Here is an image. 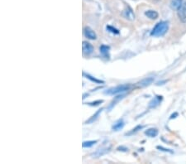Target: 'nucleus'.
<instances>
[{"label": "nucleus", "instance_id": "6e6552de", "mask_svg": "<svg viewBox=\"0 0 186 164\" xmlns=\"http://www.w3.org/2000/svg\"><path fill=\"white\" fill-rule=\"evenodd\" d=\"M154 80H155V78L152 77V76H151V77H146L143 79V80H142L138 83V86L140 87L148 86H150L151 84H152L153 82H154Z\"/></svg>", "mask_w": 186, "mask_h": 164}, {"label": "nucleus", "instance_id": "1a4fd4ad", "mask_svg": "<svg viewBox=\"0 0 186 164\" xmlns=\"http://www.w3.org/2000/svg\"><path fill=\"white\" fill-rule=\"evenodd\" d=\"M124 125H125V123H124V121L122 120H118L113 125V127H112V129L113 130V131H119V130L122 129H123V127H124Z\"/></svg>", "mask_w": 186, "mask_h": 164}, {"label": "nucleus", "instance_id": "f03ea898", "mask_svg": "<svg viewBox=\"0 0 186 164\" xmlns=\"http://www.w3.org/2000/svg\"><path fill=\"white\" fill-rule=\"evenodd\" d=\"M130 89H131L130 85H120V86H118L113 87V88L109 89L108 90L105 91V94L109 95H117V94H121L122 92H125L127 90H129Z\"/></svg>", "mask_w": 186, "mask_h": 164}, {"label": "nucleus", "instance_id": "6ab92c4d", "mask_svg": "<svg viewBox=\"0 0 186 164\" xmlns=\"http://www.w3.org/2000/svg\"><path fill=\"white\" fill-rule=\"evenodd\" d=\"M107 30L111 32L113 34H118L119 33V31L118 29H116V28H114V27H113L111 26H107Z\"/></svg>", "mask_w": 186, "mask_h": 164}, {"label": "nucleus", "instance_id": "0eeeda50", "mask_svg": "<svg viewBox=\"0 0 186 164\" xmlns=\"http://www.w3.org/2000/svg\"><path fill=\"white\" fill-rule=\"evenodd\" d=\"M161 100H162V96H156L154 99H152L148 107L150 109H154V108H156L159 104H161Z\"/></svg>", "mask_w": 186, "mask_h": 164}, {"label": "nucleus", "instance_id": "9d476101", "mask_svg": "<svg viewBox=\"0 0 186 164\" xmlns=\"http://www.w3.org/2000/svg\"><path fill=\"white\" fill-rule=\"evenodd\" d=\"M145 134H146L147 137H150V138H155V137H156V136L158 135V129H154V128L148 129L145 131Z\"/></svg>", "mask_w": 186, "mask_h": 164}, {"label": "nucleus", "instance_id": "39448f33", "mask_svg": "<svg viewBox=\"0 0 186 164\" xmlns=\"http://www.w3.org/2000/svg\"><path fill=\"white\" fill-rule=\"evenodd\" d=\"M85 36L90 40H95L97 38V34L95 32L89 27H86L85 28Z\"/></svg>", "mask_w": 186, "mask_h": 164}, {"label": "nucleus", "instance_id": "ddd939ff", "mask_svg": "<svg viewBox=\"0 0 186 164\" xmlns=\"http://www.w3.org/2000/svg\"><path fill=\"white\" fill-rule=\"evenodd\" d=\"M109 46H105V45H103L100 46L99 50H100V53L102 55L106 57V58H109Z\"/></svg>", "mask_w": 186, "mask_h": 164}, {"label": "nucleus", "instance_id": "5701e85b", "mask_svg": "<svg viewBox=\"0 0 186 164\" xmlns=\"http://www.w3.org/2000/svg\"><path fill=\"white\" fill-rule=\"evenodd\" d=\"M176 116H178V114L177 113H175L174 114H172L171 116H170V120H172V119H175V118H176Z\"/></svg>", "mask_w": 186, "mask_h": 164}, {"label": "nucleus", "instance_id": "4be33fe9", "mask_svg": "<svg viewBox=\"0 0 186 164\" xmlns=\"http://www.w3.org/2000/svg\"><path fill=\"white\" fill-rule=\"evenodd\" d=\"M118 149V150L122 149L121 151H124V152H127V151H128V148H127V147H119Z\"/></svg>", "mask_w": 186, "mask_h": 164}, {"label": "nucleus", "instance_id": "dca6fc26", "mask_svg": "<svg viewBox=\"0 0 186 164\" xmlns=\"http://www.w3.org/2000/svg\"><path fill=\"white\" fill-rule=\"evenodd\" d=\"M97 142H98L97 140H95V141H85L82 143V146H83V147H91L95 143H97Z\"/></svg>", "mask_w": 186, "mask_h": 164}, {"label": "nucleus", "instance_id": "2eb2a0df", "mask_svg": "<svg viewBox=\"0 0 186 164\" xmlns=\"http://www.w3.org/2000/svg\"><path fill=\"white\" fill-rule=\"evenodd\" d=\"M102 110H103L102 109H101V110H98L97 112L95 113V114H93V116H92V117H91V118H90V119L89 120H87L86 122H85V123H93V121L96 120H97V118L99 117V114L102 112Z\"/></svg>", "mask_w": 186, "mask_h": 164}, {"label": "nucleus", "instance_id": "4468645a", "mask_svg": "<svg viewBox=\"0 0 186 164\" xmlns=\"http://www.w3.org/2000/svg\"><path fill=\"white\" fill-rule=\"evenodd\" d=\"M109 152V148L108 147H104V148H100V149H98L95 153H93V156H96V157H100V156L103 155Z\"/></svg>", "mask_w": 186, "mask_h": 164}, {"label": "nucleus", "instance_id": "f8f14e48", "mask_svg": "<svg viewBox=\"0 0 186 164\" xmlns=\"http://www.w3.org/2000/svg\"><path fill=\"white\" fill-rule=\"evenodd\" d=\"M183 4V0H171L170 7L172 9L178 10Z\"/></svg>", "mask_w": 186, "mask_h": 164}, {"label": "nucleus", "instance_id": "423d86ee", "mask_svg": "<svg viewBox=\"0 0 186 164\" xmlns=\"http://www.w3.org/2000/svg\"><path fill=\"white\" fill-rule=\"evenodd\" d=\"M122 15H123V17H125V18H127V20H129V21L135 20V14H134L133 11L131 9H129V8H127V9H125L123 11Z\"/></svg>", "mask_w": 186, "mask_h": 164}, {"label": "nucleus", "instance_id": "f3484780", "mask_svg": "<svg viewBox=\"0 0 186 164\" xmlns=\"http://www.w3.org/2000/svg\"><path fill=\"white\" fill-rule=\"evenodd\" d=\"M84 76H86V78L89 79L90 80H92V81L95 82V83H99V84L103 83V80H97V79H95V78H93V76H89V75H86L85 73H84Z\"/></svg>", "mask_w": 186, "mask_h": 164}, {"label": "nucleus", "instance_id": "9b49d317", "mask_svg": "<svg viewBox=\"0 0 186 164\" xmlns=\"http://www.w3.org/2000/svg\"><path fill=\"white\" fill-rule=\"evenodd\" d=\"M145 15L152 20H155L158 17V13L155 10H148L145 12Z\"/></svg>", "mask_w": 186, "mask_h": 164}, {"label": "nucleus", "instance_id": "f257e3e1", "mask_svg": "<svg viewBox=\"0 0 186 164\" xmlns=\"http://www.w3.org/2000/svg\"><path fill=\"white\" fill-rule=\"evenodd\" d=\"M169 29V23L168 22H165V21H162L158 23L156 26L154 27V28L152 29L151 35L152 37H162L167 33Z\"/></svg>", "mask_w": 186, "mask_h": 164}, {"label": "nucleus", "instance_id": "7ed1b4c3", "mask_svg": "<svg viewBox=\"0 0 186 164\" xmlns=\"http://www.w3.org/2000/svg\"><path fill=\"white\" fill-rule=\"evenodd\" d=\"M177 11L178 17L179 18V20L183 23H186V3H183L182 6Z\"/></svg>", "mask_w": 186, "mask_h": 164}, {"label": "nucleus", "instance_id": "aec40b11", "mask_svg": "<svg viewBox=\"0 0 186 164\" xmlns=\"http://www.w3.org/2000/svg\"><path fill=\"white\" fill-rule=\"evenodd\" d=\"M101 103H103V100H98V101H95V102L89 103L88 104H89V105H92V106H93V105H99V104H101Z\"/></svg>", "mask_w": 186, "mask_h": 164}, {"label": "nucleus", "instance_id": "412c9836", "mask_svg": "<svg viewBox=\"0 0 186 164\" xmlns=\"http://www.w3.org/2000/svg\"><path fill=\"white\" fill-rule=\"evenodd\" d=\"M157 148L160 149V150H161V151H164V152H169V153H172V151H170L169 149H166V148H165V147H161V146H158Z\"/></svg>", "mask_w": 186, "mask_h": 164}, {"label": "nucleus", "instance_id": "20e7f679", "mask_svg": "<svg viewBox=\"0 0 186 164\" xmlns=\"http://www.w3.org/2000/svg\"><path fill=\"white\" fill-rule=\"evenodd\" d=\"M82 49H83V53L85 55H90L93 52V46L88 42H83Z\"/></svg>", "mask_w": 186, "mask_h": 164}, {"label": "nucleus", "instance_id": "a211bd4d", "mask_svg": "<svg viewBox=\"0 0 186 164\" xmlns=\"http://www.w3.org/2000/svg\"><path fill=\"white\" fill-rule=\"evenodd\" d=\"M142 129H143V126H142V125H138V126L136 127L135 129H132V131H130L128 133H127V135H131V134H132V133H136L137 131L141 130Z\"/></svg>", "mask_w": 186, "mask_h": 164}]
</instances>
